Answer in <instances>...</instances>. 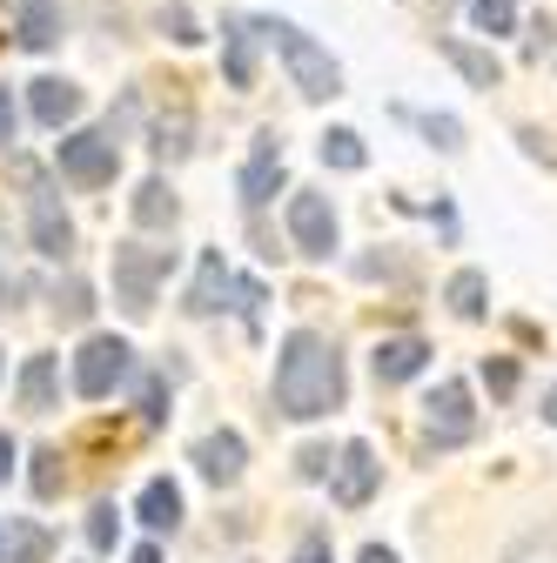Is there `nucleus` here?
Masks as SVG:
<instances>
[{"label": "nucleus", "mask_w": 557, "mask_h": 563, "mask_svg": "<svg viewBox=\"0 0 557 563\" xmlns=\"http://www.w3.org/2000/svg\"><path fill=\"white\" fill-rule=\"evenodd\" d=\"M357 563H396V550H383V543H370V550H363Z\"/></svg>", "instance_id": "39"}, {"label": "nucleus", "mask_w": 557, "mask_h": 563, "mask_svg": "<svg viewBox=\"0 0 557 563\" xmlns=\"http://www.w3.org/2000/svg\"><path fill=\"white\" fill-rule=\"evenodd\" d=\"M54 316H61V322H88V316H95V289H88L81 275H67L61 289H54Z\"/></svg>", "instance_id": "25"}, {"label": "nucleus", "mask_w": 557, "mask_h": 563, "mask_svg": "<svg viewBox=\"0 0 557 563\" xmlns=\"http://www.w3.org/2000/svg\"><path fill=\"white\" fill-rule=\"evenodd\" d=\"M329 470H336V456H329V450H323V443H309V450H303V456H296V476H309V483H323V476H329Z\"/></svg>", "instance_id": "33"}, {"label": "nucleus", "mask_w": 557, "mask_h": 563, "mask_svg": "<svg viewBox=\"0 0 557 563\" xmlns=\"http://www.w3.org/2000/svg\"><path fill=\"white\" fill-rule=\"evenodd\" d=\"M483 296H491V289H483V275H477V268H457V275H450V289H444V302H450L463 322H477L483 309H491Z\"/></svg>", "instance_id": "22"}, {"label": "nucleus", "mask_w": 557, "mask_h": 563, "mask_svg": "<svg viewBox=\"0 0 557 563\" xmlns=\"http://www.w3.org/2000/svg\"><path fill=\"white\" fill-rule=\"evenodd\" d=\"M61 41V0H21V47L47 54Z\"/></svg>", "instance_id": "18"}, {"label": "nucleus", "mask_w": 557, "mask_h": 563, "mask_svg": "<svg viewBox=\"0 0 557 563\" xmlns=\"http://www.w3.org/2000/svg\"><path fill=\"white\" fill-rule=\"evenodd\" d=\"M134 510H142L149 530H175V523H182V489H175L168 476H155V483L142 489V504H134Z\"/></svg>", "instance_id": "19"}, {"label": "nucleus", "mask_w": 557, "mask_h": 563, "mask_svg": "<svg viewBox=\"0 0 557 563\" xmlns=\"http://www.w3.org/2000/svg\"><path fill=\"white\" fill-rule=\"evenodd\" d=\"M544 422H557V383L544 389Z\"/></svg>", "instance_id": "41"}, {"label": "nucleus", "mask_w": 557, "mask_h": 563, "mask_svg": "<svg viewBox=\"0 0 557 563\" xmlns=\"http://www.w3.org/2000/svg\"><path fill=\"white\" fill-rule=\"evenodd\" d=\"M0 369H8V363H0Z\"/></svg>", "instance_id": "43"}, {"label": "nucleus", "mask_w": 557, "mask_h": 563, "mask_svg": "<svg viewBox=\"0 0 557 563\" xmlns=\"http://www.w3.org/2000/svg\"><path fill=\"white\" fill-rule=\"evenodd\" d=\"M162 402H168V389H162V376H142V422H149V430H155V422L168 416Z\"/></svg>", "instance_id": "32"}, {"label": "nucleus", "mask_w": 557, "mask_h": 563, "mask_svg": "<svg viewBox=\"0 0 557 563\" xmlns=\"http://www.w3.org/2000/svg\"><path fill=\"white\" fill-rule=\"evenodd\" d=\"M290 242H296V255L329 262V249H336V208H329V195H296L290 201Z\"/></svg>", "instance_id": "6"}, {"label": "nucleus", "mask_w": 557, "mask_h": 563, "mask_svg": "<svg viewBox=\"0 0 557 563\" xmlns=\"http://www.w3.org/2000/svg\"><path fill=\"white\" fill-rule=\"evenodd\" d=\"M483 383H491V396H511L517 389V363L511 356H491V363H483Z\"/></svg>", "instance_id": "31"}, {"label": "nucleus", "mask_w": 557, "mask_h": 563, "mask_svg": "<svg viewBox=\"0 0 557 563\" xmlns=\"http://www.w3.org/2000/svg\"><path fill=\"white\" fill-rule=\"evenodd\" d=\"M54 389H61V376H54V356H28V369H21V409L47 416V409H54Z\"/></svg>", "instance_id": "21"}, {"label": "nucleus", "mask_w": 557, "mask_h": 563, "mask_svg": "<svg viewBox=\"0 0 557 563\" xmlns=\"http://www.w3.org/2000/svg\"><path fill=\"white\" fill-rule=\"evenodd\" d=\"M342 356L336 342L316 335V329H296L283 342V356H275V409H283L290 422H316L329 409H342Z\"/></svg>", "instance_id": "1"}, {"label": "nucleus", "mask_w": 557, "mask_h": 563, "mask_svg": "<svg viewBox=\"0 0 557 563\" xmlns=\"http://www.w3.org/2000/svg\"><path fill=\"white\" fill-rule=\"evenodd\" d=\"M128 363H134V349L121 335H88L81 356H75V389L88 402H101V396H114V383L128 376Z\"/></svg>", "instance_id": "4"}, {"label": "nucleus", "mask_w": 557, "mask_h": 563, "mask_svg": "<svg viewBox=\"0 0 557 563\" xmlns=\"http://www.w3.org/2000/svg\"><path fill=\"white\" fill-rule=\"evenodd\" d=\"M290 563H336V550H329V530H309L303 543H296V556Z\"/></svg>", "instance_id": "34"}, {"label": "nucleus", "mask_w": 557, "mask_h": 563, "mask_svg": "<svg viewBox=\"0 0 557 563\" xmlns=\"http://www.w3.org/2000/svg\"><path fill=\"white\" fill-rule=\"evenodd\" d=\"M376 476H383V463H376V450H370V443H342L329 497H336L342 510H363V504L376 497Z\"/></svg>", "instance_id": "8"}, {"label": "nucleus", "mask_w": 557, "mask_h": 563, "mask_svg": "<svg viewBox=\"0 0 557 563\" xmlns=\"http://www.w3.org/2000/svg\"><path fill=\"white\" fill-rule=\"evenodd\" d=\"M54 162H61V175L75 181V188H108V181H114V168H121L114 134H67Z\"/></svg>", "instance_id": "5"}, {"label": "nucleus", "mask_w": 557, "mask_h": 563, "mask_svg": "<svg viewBox=\"0 0 557 563\" xmlns=\"http://www.w3.org/2000/svg\"><path fill=\"white\" fill-rule=\"evenodd\" d=\"M14 476V437H0V483Z\"/></svg>", "instance_id": "38"}, {"label": "nucleus", "mask_w": 557, "mask_h": 563, "mask_svg": "<svg viewBox=\"0 0 557 563\" xmlns=\"http://www.w3.org/2000/svg\"><path fill=\"white\" fill-rule=\"evenodd\" d=\"M128 563H162V550H155V543H142V550H134Z\"/></svg>", "instance_id": "40"}, {"label": "nucleus", "mask_w": 557, "mask_h": 563, "mask_svg": "<svg viewBox=\"0 0 557 563\" xmlns=\"http://www.w3.org/2000/svg\"><path fill=\"white\" fill-rule=\"evenodd\" d=\"M175 268V249H142V242H121L114 249V302L128 316H149L155 309V289Z\"/></svg>", "instance_id": "3"}, {"label": "nucleus", "mask_w": 557, "mask_h": 563, "mask_svg": "<svg viewBox=\"0 0 557 563\" xmlns=\"http://www.w3.org/2000/svg\"><path fill=\"white\" fill-rule=\"evenodd\" d=\"M222 67H229V88H255V21L242 14L222 21Z\"/></svg>", "instance_id": "14"}, {"label": "nucleus", "mask_w": 557, "mask_h": 563, "mask_svg": "<svg viewBox=\"0 0 557 563\" xmlns=\"http://www.w3.org/2000/svg\"><path fill=\"white\" fill-rule=\"evenodd\" d=\"M229 296H236V275H229V262H222V255H201V268H195V289H188V316H222V309H229Z\"/></svg>", "instance_id": "12"}, {"label": "nucleus", "mask_w": 557, "mask_h": 563, "mask_svg": "<svg viewBox=\"0 0 557 563\" xmlns=\"http://www.w3.org/2000/svg\"><path fill=\"white\" fill-rule=\"evenodd\" d=\"M175 216H182V208H175V195H168L162 175L134 188V222H142V229H175Z\"/></svg>", "instance_id": "20"}, {"label": "nucleus", "mask_w": 557, "mask_h": 563, "mask_svg": "<svg viewBox=\"0 0 557 563\" xmlns=\"http://www.w3.org/2000/svg\"><path fill=\"white\" fill-rule=\"evenodd\" d=\"M236 188H242V201H249V208H262L275 188H283V155H275V134H262V148L249 155V168L236 175Z\"/></svg>", "instance_id": "15"}, {"label": "nucleus", "mask_w": 557, "mask_h": 563, "mask_svg": "<svg viewBox=\"0 0 557 563\" xmlns=\"http://www.w3.org/2000/svg\"><path fill=\"white\" fill-rule=\"evenodd\" d=\"M504 563H557V517H550L544 530H531V537H517Z\"/></svg>", "instance_id": "27"}, {"label": "nucleus", "mask_w": 557, "mask_h": 563, "mask_svg": "<svg viewBox=\"0 0 557 563\" xmlns=\"http://www.w3.org/2000/svg\"><path fill=\"white\" fill-rule=\"evenodd\" d=\"M470 21L483 34H511L517 27V0H470Z\"/></svg>", "instance_id": "28"}, {"label": "nucleus", "mask_w": 557, "mask_h": 563, "mask_svg": "<svg viewBox=\"0 0 557 563\" xmlns=\"http://www.w3.org/2000/svg\"><path fill=\"white\" fill-rule=\"evenodd\" d=\"M114 530H121L114 504H95V510H88V543H95V550H108V543H114Z\"/></svg>", "instance_id": "30"}, {"label": "nucleus", "mask_w": 557, "mask_h": 563, "mask_svg": "<svg viewBox=\"0 0 557 563\" xmlns=\"http://www.w3.org/2000/svg\"><path fill=\"white\" fill-rule=\"evenodd\" d=\"M424 363H430V342H424V335H383V342H376V356H370L376 383H409Z\"/></svg>", "instance_id": "11"}, {"label": "nucleus", "mask_w": 557, "mask_h": 563, "mask_svg": "<svg viewBox=\"0 0 557 563\" xmlns=\"http://www.w3.org/2000/svg\"><path fill=\"white\" fill-rule=\"evenodd\" d=\"M424 409H430V450H457V443H470L477 409H470V389H463V383H437V396H430Z\"/></svg>", "instance_id": "7"}, {"label": "nucleus", "mask_w": 557, "mask_h": 563, "mask_svg": "<svg viewBox=\"0 0 557 563\" xmlns=\"http://www.w3.org/2000/svg\"><path fill=\"white\" fill-rule=\"evenodd\" d=\"M323 162L342 168V175H357V168L370 162V155H363V134H357V128H329V134H323Z\"/></svg>", "instance_id": "23"}, {"label": "nucleus", "mask_w": 557, "mask_h": 563, "mask_svg": "<svg viewBox=\"0 0 557 563\" xmlns=\"http://www.w3.org/2000/svg\"><path fill=\"white\" fill-rule=\"evenodd\" d=\"M517 141H524V148H531V155H544V162H557V148H550V134H544V128H517Z\"/></svg>", "instance_id": "36"}, {"label": "nucleus", "mask_w": 557, "mask_h": 563, "mask_svg": "<svg viewBox=\"0 0 557 563\" xmlns=\"http://www.w3.org/2000/svg\"><path fill=\"white\" fill-rule=\"evenodd\" d=\"M242 463H249V443H242L236 430H208V437L195 443V470L216 483V489H229V483L242 476Z\"/></svg>", "instance_id": "10"}, {"label": "nucleus", "mask_w": 557, "mask_h": 563, "mask_svg": "<svg viewBox=\"0 0 557 563\" xmlns=\"http://www.w3.org/2000/svg\"><path fill=\"white\" fill-rule=\"evenodd\" d=\"M28 235H34V255H47V262H61L67 249H75V222H67V208L41 188L34 195V208H28Z\"/></svg>", "instance_id": "9"}, {"label": "nucleus", "mask_w": 557, "mask_h": 563, "mask_svg": "<svg viewBox=\"0 0 557 563\" xmlns=\"http://www.w3.org/2000/svg\"><path fill=\"white\" fill-rule=\"evenodd\" d=\"M28 108H34L41 128H67V121L81 114V88H75V81H61V75H47V81L28 88Z\"/></svg>", "instance_id": "13"}, {"label": "nucleus", "mask_w": 557, "mask_h": 563, "mask_svg": "<svg viewBox=\"0 0 557 563\" xmlns=\"http://www.w3.org/2000/svg\"><path fill=\"white\" fill-rule=\"evenodd\" d=\"M155 27H162V34H168L175 47H195V41H201V27H195V8H188V0H162Z\"/></svg>", "instance_id": "26"}, {"label": "nucleus", "mask_w": 557, "mask_h": 563, "mask_svg": "<svg viewBox=\"0 0 557 563\" xmlns=\"http://www.w3.org/2000/svg\"><path fill=\"white\" fill-rule=\"evenodd\" d=\"M14 296V282H8V268H0V302H8Z\"/></svg>", "instance_id": "42"}, {"label": "nucleus", "mask_w": 557, "mask_h": 563, "mask_svg": "<svg viewBox=\"0 0 557 563\" xmlns=\"http://www.w3.org/2000/svg\"><path fill=\"white\" fill-rule=\"evenodd\" d=\"M437 54L457 67V75L470 81V88H498L504 81V67H498V54H483V47H470V41H437Z\"/></svg>", "instance_id": "16"}, {"label": "nucleus", "mask_w": 557, "mask_h": 563, "mask_svg": "<svg viewBox=\"0 0 557 563\" xmlns=\"http://www.w3.org/2000/svg\"><path fill=\"white\" fill-rule=\"evenodd\" d=\"M255 34L275 41V54L290 60V81H296L303 101H329V95H342V67H336L329 47H316L296 21H255Z\"/></svg>", "instance_id": "2"}, {"label": "nucleus", "mask_w": 557, "mask_h": 563, "mask_svg": "<svg viewBox=\"0 0 557 563\" xmlns=\"http://www.w3.org/2000/svg\"><path fill=\"white\" fill-rule=\"evenodd\" d=\"M424 134L437 141V148H463V128H457L450 114H424Z\"/></svg>", "instance_id": "35"}, {"label": "nucleus", "mask_w": 557, "mask_h": 563, "mask_svg": "<svg viewBox=\"0 0 557 563\" xmlns=\"http://www.w3.org/2000/svg\"><path fill=\"white\" fill-rule=\"evenodd\" d=\"M188 148H195V141H188V108L162 114V121H155V155H162V162H182Z\"/></svg>", "instance_id": "24"}, {"label": "nucleus", "mask_w": 557, "mask_h": 563, "mask_svg": "<svg viewBox=\"0 0 557 563\" xmlns=\"http://www.w3.org/2000/svg\"><path fill=\"white\" fill-rule=\"evenodd\" d=\"M8 141H14V95L0 88V148H8Z\"/></svg>", "instance_id": "37"}, {"label": "nucleus", "mask_w": 557, "mask_h": 563, "mask_svg": "<svg viewBox=\"0 0 557 563\" xmlns=\"http://www.w3.org/2000/svg\"><path fill=\"white\" fill-rule=\"evenodd\" d=\"M61 489H67V470H61V450H41V456H34V497H41V504H54V497H61Z\"/></svg>", "instance_id": "29"}, {"label": "nucleus", "mask_w": 557, "mask_h": 563, "mask_svg": "<svg viewBox=\"0 0 557 563\" xmlns=\"http://www.w3.org/2000/svg\"><path fill=\"white\" fill-rule=\"evenodd\" d=\"M0 556H8V563H47L54 556V537H47V523H8V530H0Z\"/></svg>", "instance_id": "17"}]
</instances>
